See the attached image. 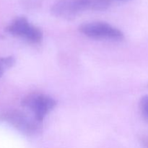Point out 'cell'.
Returning a JSON list of instances; mask_svg holds the SVG:
<instances>
[{"instance_id": "cell-5", "label": "cell", "mask_w": 148, "mask_h": 148, "mask_svg": "<svg viewBox=\"0 0 148 148\" xmlns=\"http://www.w3.org/2000/svg\"><path fill=\"white\" fill-rule=\"evenodd\" d=\"M22 105L31 111L34 114L35 119L40 122L56 106V102L53 98L48 95L32 93L23 98Z\"/></svg>"}, {"instance_id": "cell-1", "label": "cell", "mask_w": 148, "mask_h": 148, "mask_svg": "<svg viewBox=\"0 0 148 148\" xmlns=\"http://www.w3.org/2000/svg\"><path fill=\"white\" fill-rule=\"evenodd\" d=\"M111 0H57L51 9L52 14L71 20L85 10L103 11L110 7Z\"/></svg>"}, {"instance_id": "cell-7", "label": "cell", "mask_w": 148, "mask_h": 148, "mask_svg": "<svg viewBox=\"0 0 148 148\" xmlns=\"http://www.w3.org/2000/svg\"><path fill=\"white\" fill-rule=\"evenodd\" d=\"M140 108L143 118L148 121V95L142 98L140 103Z\"/></svg>"}, {"instance_id": "cell-4", "label": "cell", "mask_w": 148, "mask_h": 148, "mask_svg": "<svg viewBox=\"0 0 148 148\" xmlns=\"http://www.w3.org/2000/svg\"><path fill=\"white\" fill-rule=\"evenodd\" d=\"M5 30L12 36L23 38L33 43H40L43 39L41 30L31 24L25 17H16Z\"/></svg>"}, {"instance_id": "cell-3", "label": "cell", "mask_w": 148, "mask_h": 148, "mask_svg": "<svg viewBox=\"0 0 148 148\" xmlns=\"http://www.w3.org/2000/svg\"><path fill=\"white\" fill-rule=\"evenodd\" d=\"M85 36L95 39L119 40L124 38V33L116 27L104 22H90L84 23L79 27Z\"/></svg>"}, {"instance_id": "cell-2", "label": "cell", "mask_w": 148, "mask_h": 148, "mask_svg": "<svg viewBox=\"0 0 148 148\" xmlns=\"http://www.w3.org/2000/svg\"><path fill=\"white\" fill-rule=\"evenodd\" d=\"M0 119L27 135H35L40 131V121L19 111H10L1 116Z\"/></svg>"}, {"instance_id": "cell-8", "label": "cell", "mask_w": 148, "mask_h": 148, "mask_svg": "<svg viewBox=\"0 0 148 148\" xmlns=\"http://www.w3.org/2000/svg\"><path fill=\"white\" fill-rule=\"evenodd\" d=\"M140 142L143 148H148V136L143 135L140 137Z\"/></svg>"}, {"instance_id": "cell-9", "label": "cell", "mask_w": 148, "mask_h": 148, "mask_svg": "<svg viewBox=\"0 0 148 148\" xmlns=\"http://www.w3.org/2000/svg\"><path fill=\"white\" fill-rule=\"evenodd\" d=\"M121 1H126V0H121Z\"/></svg>"}, {"instance_id": "cell-6", "label": "cell", "mask_w": 148, "mask_h": 148, "mask_svg": "<svg viewBox=\"0 0 148 148\" xmlns=\"http://www.w3.org/2000/svg\"><path fill=\"white\" fill-rule=\"evenodd\" d=\"M15 64V59L13 56L0 57V78L3 76L4 72L12 67Z\"/></svg>"}]
</instances>
